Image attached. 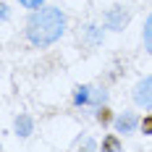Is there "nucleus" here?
Masks as SVG:
<instances>
[{"label": "nucleus", "mask_w": 152, "mask_h": 152, "mask_svg": "<svg viewBox=\"0 0 152 152\" xmlns=\"http://www.w3.org/2000/svg\"><path fill=\"white\" fill-rule=\"evenodd\" d=\"M131 24V8L123 5V3H113L110 8H105L102 13V26L107 31H126V26Z\"/></svg>", "instance_id": "nucleus-3"}, {"label": "nucleus", "mask_w": 152, "mask_h": 152, "mask_svg": "<svg viewBox=\"0 0 152 152\" xmlns=\"http://www.w3.org/2000/svg\"><path fill=\"white\" fill-rule=\"evenodd\" d=\"M0 21H3V24L11 21V5H8V3H0Z\"/></svg>", "instance_id": "nucleus-14"}, {"label": "nucleus", "mask_w": 152, "mask_h": 152, "mask_svg": "<svg viewBox=\"0 0 152 152\" xmlns=\"http://www.w3.org/2000/svg\"><path fill=\"white\" fill-rule=\"evenodd\" d=\"M21 8H26V11H37V8H42L47 5V0H16Z\"/></svg>", "instance_id": "nucleus-13"}, {"label": "nucleus", "mask_w": 152, "mask_h": 152, "mask_svg": "<svg viewBox=\"0 0 152 152\" xmlns=\"http://www.w3.org/2000/svg\"><path fill=\"white\" fill-rule=\"evenodd\" d=\"M94 118H97V123H100V126H107V123H113L115 121V115H113V110H110V107H100V110H97V113H94Z\"/></svg>", "instance_id": "nucleus-11"}, {"label": "nucleus", "mask_w": 152, "mask_h": 152, "mask_svg": "<svg viewBox=\"0 0 152 152\" xmlns=\"http://www.w3.org/2000/svg\"><path fill=\"white\" fill-rule=\"evenodd\" d=\"M110 94L105 87H94V84H79L71 94V102L79 110H87V113H97L100 107L107 105Z\"/></svg>", "instance_id": "nucleus-2"}, {"label": "nucleus", "mask_w": 152, "mask_h": 152, "mask_svg": "<svg viewBox=\"0 0 152 152\" xmlns=\"http://www.w3.org/2000/svg\"><path fill=\"white\" fill-rule=\"evenodd\" d=\"M131 102L142 110H152V74L142 76L131 87Z\"/></svg>", "instance_id": "nucleus-5"}, {"label": "nucleus", "mask_w": 152, "mask_h": 152, "mask_svg": "<svg viewBox=\"0 0 152 152\" xmlns=\"http://www.w3.org/2000/svg\"><path fill=\"white\" fill-rule=\"evenodd\" d=\"M71 147H74V150H100V142L94 137H89V134H79V137L71 142Z\"/></svg>", "instance_id": "nucleus-9"}, {"label": "nucleus", "mask_w": 152, "mask_h": 152, "mask_svg": "<svg viewBox=\"0 0 152 152\" xmlns=\"http://www.w3.org/2000/svg\"><path fill=\"white\" fill-rule=\"evenodd\" d=\"M142 47L147 55H152V11L147 13L144 24H142Z\"/></svg>", "instance_id": "nucleus-8"}, {"label": "nucleus", "mask_w": 152, "mask_h": 152, "mask_svg": "<svg viewBox=\"0 0 152 152\" xmlns=\"http://www.w3.org/2000/svg\"><path fill=\"white\" fill-rule=\"evenodd\" d=\"M34 126H37V123H34V118H31L29 113H18L13 118V134L18 139H29L31 134H34Z\"/></svg>", "instance_id": "nucleus-7"}, {"label": "nucleus", "mask_w": 152, "mask_h": 152, "mask_svg": "<svg viewBox=\"0 0 152 152\" xmlns=\"http://www.w3.org/2000/svg\"><path fill=\"white\" fill-rule=\"evenodd\" d=\"M68 31V16L58 5H42L37 11H29V18L24 24V37L31 47L47 50L55 42H61Z\"/></svg>", "instance_id": "nucleus-1"}, {"label": "nucleus", "mask_w": 152, "mask_h": 152, "mask_svg": "<svg viewBox=\"0 0 152 152\" xmlns=\"http://www.w3.org/2000/svg\"><path fill=\"white\" fill-rule=\"evenodd\" d=\"M105 31L107 29L102 26V24H84L81 31H79V39H81L87 47L94 50V47H100L102 42H105Z\"/></svg>", "instance_id": "nucleus-6"}, {"label": "nucleus", "mask_w": 152, "mask_h": 152, "mask_svg": "<svg viewBox=\"0 0 152 152\" xmlns=\"http://www.w3.org/2000/svg\"><path fill=\"white\" fill-rule=\"evenodd\" d=\"M139 131H142L144 137H152V110H147V115L142 118V126H139Z\"/></svg>", "instance_id": "nucleus-12"}, {"label": "nucleus", "mask_w": 152, "mask_h": 152, "mask_svg": "<svg viewBox=\"0 0 152 152\" xmlns=\"http://www.w3.org/2000/svg\"><path fill=\"white\" fill-rule=\"evenodd\" d=\"M100 150L102 152H118L123 150V142H121V134H107V137H102V142H100Z\"/></svg>", "instance_id": "nucleus-10"}, {"label": "nucleus", "mask_w": 152, "mask_h": 152, "mask_svg": "<svg viewBox=\"0 0 152 152\" xmlns=\"http://www.w3.org/2000/svg\"><path fill=\"white\" fill-rule=\"evenodd\" d=\"M139 126H142V115H139L137 110H123V113H115V121H113V129H115V134H121V137H134L139 131Z\"/></svg>", "instance_id": "nucleus-4"}]
</instances>
